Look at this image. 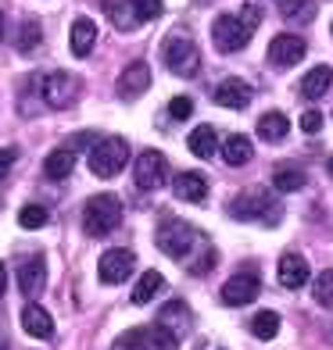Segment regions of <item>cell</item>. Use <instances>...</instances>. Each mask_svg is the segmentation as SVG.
<instances>
[{"label": "cell", "mask_w": 333, "mask_h": 350, "mask_svg": "<svg viewBox=\"0 0 333 350\" xmlns=\"http://www.w3.org/2000/svg\"><path fill=\"white\" fill-rule=\"evenodd\" d=\"M186 143H190V154H197V157H212L219 150V136H215L212 125H197Z\"/></svg>", "instance_id": "cell-25"}, {"label": "cell", "mask_w": 333, "mask_h": 350, "mask_svg": "<svg viewBox=\"0 0 333 350\" xmlns=\"http://www.w3.org/2000/svg\"><path fill=\"white\" fill-rule=\"evenodd\" d=\"M301 57H305V40L294 33H283L269 43V65L273 68H294Z\"/></svg>", "instance_id": "cell-11"}, {"label": "cell", "mask_w": 333, "mask_h": 350, "mask_svg": "<svg viewBox=\"0 0 333 350\" xmlns=\"http://www.w3.org/2000/svg\"><path fill=\"white\" fill-rule=\"evenodd\" d=\"M169 115L176 122H186L190 115H194V100H190V97H172L169 100Z\"/></svg>", "instance_id": "cell-36"}, {"label": "cell", "mask_w": 333, "mask_h": 350, "mask_svg": "<svg viewBox=\"0 0 333 350\" xmlns=\"http://www.w3.org/2000/svg\"><path fill=\"white\" fill-rule=\"evenodd\" d=\"M0 350H8V343H0Z\"/></svg>", "instance_id": "cell-43"}, {"label": "cell", "mask_w": 333, "mask_h": 350, "mask_svg": "<svg viewBox=\"0 0 333 350\" xmlns=\"http://www.w3.org/2000/svg\"><path fill=\"white\" fill-rule=\"evenodd\" d=\"M75 168V150L72 147H58L47 154V161H43V172H47V179H69Z\"/></svg>", "instance_id": "cell-20"}, {"label": "cell", "mask_w": 333, "mask_h": 350, "mask_svg": "<svg viewBox=\"0 0 333 350\" xmlns=\"http://www.w3.org/2000/svg\"><path fill=\"white\" fill-rule=\"evenodd\" d=\"M162 286H165L162 272H144L140 282L133 286V304H147V300H154L158 293H162Z\"/></svg>", "instance_id": "cell-27"}, {"label": "cell", "mask_w": 333, "mask_h": 350, "mask_svg": "<svg viewBox=\"0 0 333 350\" xmlns=\"http://www.w3.org/2000/svg\"><path fill=\"white\" fill-rule=\"evenodd\" d=\"M308 261L301 258V254H283L280 258V286H287V290H301V286H308Z\"/></svg>", "instance_id": "cell-15"}, {"label": "cell", "mask_w": 333, "mask_h": 350, "mask_svg": "<svg viewBox=\"0 0 333 350\" xmlns=\"http://www.w3.org/2000/svg\"><path fill=\"white\" fill-rule=\"evenodd\" d=\"M258 290H262V282H258L255 272H236L226 286H222V304L244 308V304H251V300L258 297Z\"/></svg>", "instance_id": "cell-10"}, {"label": "cell", "mask_w": 333, "mask_h": 350, "mask_svg": "<svg viewBox=\"0 0 333 350\" xmlns=\"http://www.w3.org/2000/svg\"><path fill=\"white\" fill-rule=\"evenodd\" d=\"M330 175H333V157H330Z\"/></svg>", "instance_id": "cell-42"}, {"label": "cell", "mask_w": 333, "mask_h": 350, "mask_svg": "<svg viewBox=\"0 0 333 350\" xmlns=\"http://www.w3.org/2000/svg\"><path fill=\"white\" fill-rule=\"evenodd\" d=\"M230 215L236 221H262V226H276V221L283 218V208L265 193V189H244V193L233 197Z\"/></svg>", "instance_id": "cell-1"}, {"label": "cell", "mask_w": 333, "mask_h": 350, "mask_svg": "<svg viewBox=\"0 0 333 350\" xmlns=\"http://www.w3.org/2000/svg\"><path fill=\"white\" fill-rule=\"evenodd\" d=\"M154 243L162 254H169V258H186L190 250H194L197 243V229L190 226V221H180V218H169L158 226V236H154Z\"/></svg>", "instance_id": "cell-4"}, {"label": "cell", "mask_w": 333, "mask_h": 350, "mask_svg": "<svg viewBox=\"0 0 333 350\" xmlns=\"http://www.w3.org/2000/svg\"><path fill=\"white\" fill-rule=\"evenodd\" d=\"M323 129V111H305L301 115V133H319Z\"/></svg>", "instance_id": "cell-37"}, {"label": "cell", "mask_w": 333, "mask_h": 350, "mask_svg": "<svg viewBox=\"0 0 333 350\" xmlns=\"http://www.w3.org/2000/svg\"><path fill=\"white\" fill-rule=\"evenodd\" d=\"M333 86V68L330 65H319V68H312L305 79H301V93H305L308 100H319L323 93Z\"/></svg>", "instance_id": "cell-21"}, {"label": "cell", "mask_w": 333, "mask_h": 350, "mask_svg": "<svg viewBox=\"0 0 333 350\" xmlns=\"http://www.w3.org/2000/svg\"><path fill=\"white\" fill-rule=\"evenodd\" d=\"M251 332H255L258 340H273L280 332V314L276 311H258L255 318H251Z\"/></svg>", "instance_id": "cell-31"}, {"label": "cell", "mask_w": 333, "mask_h": 350, "mask_svg": "<svg viewBox=\"0 0 333 350\" xmlns=\"http://www.w3.org/2000/svg\"><path fill=\"white\" fill-rule=\"evenodd\" d=\"M47 218H51V215H47L43 204H25V208L18 211V226L22 229H43Z\"/></svg>", "instance_id": "cell-32"}, {"label": "cell", "mask_w": 333, "mask_h": 350, "mask_svg": "<svg viewBox=\"0 0 333 350\" xmlns=\"http://www.w3.org/2000/svg\"><path fill=\"white\" fill-rule=\"evenodd\" d=\"M222 157H226V165H247L251 161V139L247 136H241V133H236V136H230L226 143H222Z\"/></svg>", "instance_id": "cell-26"}, {"label": "cell", "mask_w": 333, "mask_h": 350, "mask_svg": "<svg viewBox=\"0 0 333 350\" xmlns=\"http://www.w3.org/2000/svg\"><path fill=\"white\" fill-rule=\"evenodd\" d=\"M93 43H97V25L90 18H75L72 22V33H69V46L75 57H86L93 51Z\"/></svg>", "instance_id": "cell-19"}, {"label": "cell", "mask_w": 333, "mask_h": 350, "mask_svg": "<svg viewBox=\"0 0 333 350\" xmlns=\"http://www.w3.org/2000/svg\"><path fill=\"white\" fill-rule=\"evenodd\" d=\"M119 221H122V200L115 193H97L86 200V211H83L86 236H108L119 229Z\"/></svg>", "instance_id": "cell-2"}, {"label": "cell", "mask_w": 333, "mask_h": 350, "mask_svg": "<svg viewBox=\"0 0 333 350\" xmlns=\"http://www.w3.org/2000/svg\"><path fill=\"white\" fill-rule=\"evenodd\" d=\"M40 40H43L40 22H36V18H25L22 29H18V40H14V43H18V51H22V54H33L36 46H40Z\"/></svg>", "instance_id": "cell-30"}, {"label": "cell", "mask_w": 333, "mask_h": 350, "mask_svg": "<svg viewBox=\"0 0 333 350\" xmlns=\"http://www.w3.org/2000/svg\"><path fill=\"white\" fill-rule=\"evenodd\" d=\"M22 329L29 332V336H36V340H51L54 336V318L47 314L40 304H29L22 311Z\"/></svg>", "instance_id": "cell-18"}, {"label": "cell", "mask_w": 333, "mask_h": 350, "mask_svg": "<svg viewBox=\"0 0 333 350\" xmlns=\"http://www.w3.org/2000/svg\"><path fill=\"white\" fill-rule=\"evenodd\" d=\"M251 29L241 22V18H233V14H219L215 25H212V43L219 46L222 54H233V51H244V46L251 43Z\"/></svg>", "instance_id": "cell-6"}, {"label": "cell", "mask_w": 333, "mask_h": 350, "mask_svg": "<svg viewBox=\"0 0 333 350\" xmlns=\"http://www.w3.org/2000/svg\"><path fill=\"white\" fill-rule=\"evenodd\" d=\"M14 161H18V150H14V147H0V183H4V175L11 172Z\"/></svg>", "instance_id": "cell-39"}, {"label": "cell", "mask_w": 333, "mask_h": 350, "mask_svg": "<svg viewBox=\"0 0 333 350\" xmlns=\"http://www.w3.org/2000/svg\"><path fill=\"white\" fill-rule=\"evenodd\" d=\"M101 8L108 14V22L119 29V33H133V29L140 25L136 18V8H133V0H101Z\"/></svg>", "instance_id": "cell-16"}, {"label": "cell", "mask_w": 333, "mask_h": 350, "mask_svg": "<svg viewBox=\"0 0 333 350\" xmlns=\"http://www.w3.org/2000/svg\"><path fill=\"white\" fill-rule=\"evenodd\" d=\"M273 186L280 189V193H294V189L305 186V172H301L297 165H280L273 172Z\"/></svg>", "instance_id": "cell-28"}, {"label": "cell", "mask_w": 333, "mask_h": 350, "mask_svg": "<svg viewBox=\"0 0 333 350\" xmlns=\"http://www.w3.org/2000/svg\"><path fill=\"white\" fill-rule=\"evenodd\" d=\"M312 297H315V304L333 308V268L319 272V279H315V286H312Z\"/></svg>", "instance_id": "cell-33"}, {"label": "cell", "mask_w": 333, "mask_h": 350, "mask_svg": "<svg viewBox=\"0 0 333 350\" xmlns=\"http://www.w3.org/2000/svg\"><path fill=\"white\" fill-rule=\"evenodd\" d=\"M147 86H151L147 61H133V65L122 68V75H119V97L122 100H136L140 93H147Z\"/></svg>", "instance_id": "cell-12"}, {"label": "cell", "mask_w": 333, "mask_h": 350, "mask_svg": "<svg viewBox=\"0 0 333 350\" xmlns=\"http://www.w3.org/2000/svg\"><path fill=\"white\" fill-rule=\"evenodd\" d=\"M280 14L287 25H308L315 18V0H280Z\"/></svg>", "instance_id": "cell-22"}, {"label": "cell", "mask_w": 333, "mask_h": 350, "mask_svg": "<svg viewBox=\"0 0 333 350\" xmlns=\"http://www.w3.org/2000/svg\"><path fill=\"white\" fill-rule=\"evenodd\" d=\"M212 100L219 107H230V111H244L251 104V86L244 79H226V83H219L212 90Z\"/></svg>", "instance_id": "cell-13"}, {"label": "cell", "mask_w": 333, "mask_h": 350, "mask_svg": "<svg viewBox=\"0 0 333 350\" xmlns=\"http://www.w3.org/2000/svg\"><path fill=\"white\" fill-rule=\"evenodd\" d=\"M172 189H176V200H186V204H204V197H208V183L197 172H180Z\"/></svg>", "instance_id": "cell-17"}, {"label": "cell", "mask_w": 333, "mask_h": 350, "mask_svg": "<svg viewBox=\"0 0 333 350\" xmlns=\"http://www.w3.org/2000/svg\"><path fill=\"white\" fill-rule=\"evenodd\" d=\"M165 329H172L176 336H183V332H190V308L183 304V300H172V304L162 308V318H158Z\"/></svg>", "instance_id": "cell-23"}, {"label": "cell", "mask_w": 333, "mask_h": 350, "mask_svg": "<svg viewBox=\"0 0 333 350\" xmlns=\"http://www.w3.org/2000/svg\"><path fill=\"white\" fill-rule=\"evenodd\" d=\"M212 265H215V250L208 247V250H204V254H201V261L194 265V272H208V268H212Z\"/></svg>", "instance_id": "cell-40"}, {"label": "cell", "mask_w": 333, "mask_h": 350, "mask_svg": "<svg viewBox=\"0 0 333 350\" xmlns=\"http://www.w3.org/2000/svg\"><path fill=\"white\" fill-rule=\"evenodd\" d=\"M236 18H241V22L251 29V33H255V29H258V22H262V11H258V4H244V11L236 14Z\"/></svg>", "instance_id": "cell-38"}, {"label": "cell", "mask_w": 333, "mask_h": 350, "mask_svg": "<svg viewBox=\"0 0 333 350\" xmlns=\"http://www.w3.org/2000/svg\"><path fill=\"white\" fill-rule=\"evenodd\" d=\"M180 347V336L172 329H165L162 322L147 329V340H144V350H176Z\"/></svg>", "instance_id": "cell-29"}, {"label": "cell", "mask_w": 333, "mask_h": 350, "mask_svg": "<svg viewBox=\"0 0 333 350\" xmlns=\"http://www.w3.org/2000/svg\"><path fill=\"white\" fill-rule=\"evenodd\" d=\"M169 179V161L162 150H144L133 165V183L140 189H162Z\"/></svg>", "instance_id": "cell-7"}, {"label": "cell", "mask_w": 333, "mask_h": 350, "mask_svg": "<svg viewBox=\"0 0 333 350\" xmlns=\"http://www.w3.org/2000/svg\"><path fill=\"white\" fill-rule=\"evenodd\" d=\"M4 293H8V265L0 261V297H4Z\"/></svg>", "instance_id": "cell-41"}, {"label": "cell", "mask_w": 333, "mask_h": 350, "mask_svg": "<svg viewBox=\"0 0 333 350\" xmlns=\"http://www.w3.org/2000/svg\"><path fill=\"white\" fill-rule=\"evenodd\" d=\"M125 161H130V143L122 136H108L90 150V172L97 175V179H115L125 168Z\"/></svg>", "instance_id": "cell-3"}, {"label": "cell", "mask_w": 333, "mask_h": 350, "mask_svg": "<svg viewBox=\"0 0 333 350\" xmlns=\"http://www.w3.org/2000/svg\"><path fill=\"white\" fill-rule=\"evenodd\" d=\"M43 286H47V261L43 258H25L18 265V290L33 300L43 293Z\"/></svg>", "instance_id": "cell-14"}, {"label": "cell", "mask_w": 333, "mask_h": 350, "mask_svg": "<svg viewBox=\"0 0 333 350\" xmlns=\"http://www.w3.org/2000/svg\"><path fill=\"white\" fill-rule=\"evenodd\" d=\"M133 265H136V254L115 247V250H104V254H101L97 275H101V282H108V286H119V282H125V279L133 275Z\"/></svg>", "instance_id": "cell-9"}, {"label": "cell", "mask_w": 333, "mask_h": 350, "mask_svg": "<svg viewBox=\"0 0 333 350\" xmlns=\"http://www.w3.org/2000/svg\"><path fill=\"white\" fill-rule=\"evenodd\" d=\"M144 340H147V329H130L111 343V350H144Z\"/></svg>", "instance_id": "cell-34"}, {"label": "cell", "mask_w": 333, "mask_h": 350, "mask_svg": "<svg viewBox=\"0 0 333 350\" xmlns=\"http://www.w3.org/2000/svg\"><path fill=\"white\" fill-rule=\"evenodd\" d=\"M133 8H136V18H140V25H144V22H154L158 14L165 11V8H162V0H133Z\"/></svg>", "instance_id": "cell-35"}, {"label": "cell", "mask_w": 333, "mask_h": 350, "mask_svg": "<svg viewBox=\"0 0 333 350\" xmlns=\"http://www.w3.org/2000/svg\"><path fill=\"white\" fill-rule=\"evenodd\" d=\"M79 97V79L69 75V72H51L43 79V100L47 107H54V111H65L72 107Z\"/></svg>", "instance_id": "cell-8"}, {"label": "cell", "mask_w": 333, "mask_h": 350, "mask_svg": "<svg viewBox=\"0 0 333 350\" xmlns=\"http://www.w3.org/2000/svg\"><path fill=\"white\" fill-rule=\"evenodd\" d=\"M287 129H291V122H287V115H280V111H265V115L258 118V136L269 139V143L283 139Z\"/></svg>", "instance_id": "cell-24"}, {"label": "cell", "mask_w": 333, "mask_h": 350, "mask_svg": "<svg viewBox=\"0 0 333 350\" xmlns=\"http://www.w3.org/2000/svg\"><path fill=\"white\" fill-rule=\"evenodd\" d=\"M162 57H165L169 72H176L180 79H190V75H197V72H201V54H197V46L190 43V40H183V36L165 40Z\"/></svg>", "instance_id": "cell-5"}]
</instances>
